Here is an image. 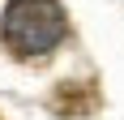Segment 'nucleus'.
<instances>
[{
  "mask_svg": "<svg viewBox=\"0 0 124 120\" xmlns=\"http://www.w3.org/2000/svg\"><path fill=\"white\" fill-rule=\"evenodd\" d=\"M0 30L17 56H43L69 34V17L60 0H9Z\"/></svg>",
  "mask_w": 124,
  "mask_h": 120,
  "instance_id": "1",
  "label": "nucleus"
}]
</instances>
